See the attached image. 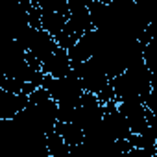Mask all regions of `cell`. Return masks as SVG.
I'll use <instances>...</instances> for the list:
<instances>
[{
	"label": "cell",
	"mask_w": 157,
	"mask_h": 157,
	"mask_svg": "<svg viewBox=\"0 0 157 157\" xmlns=\"http://www.w3.org/2000/svg\"><path fill=\"white\" fill-rule=\"evenodd\" d=\"M41 87H44L48 91L50 98L56 104H67V105H74V107L78 105V102H80V98L85 91L80 78L72 70L61 78H52V76L44 74Z\"/></svg>",
	"instance_id": "6da1fadb"
},
{
	"label": "cell",
	"mask_w": 157,
	"mask_h": 157,
	"mask_svg": "<svg viewBox=\"0 0 157 157\" xmlns=\"http://www.w3.org/2000/svg\"><path fill=\"white\" fill-rule=\"evenodd\" d=\"M56 46H57L56 37L43 28H30L28 37L24 41V50H28L32 56H35L41 63L54 52Z\"/></svg>",
	"instance_id": "7a4b0ae2"
},
{
	"label": "cell",
	"mask_w": 157,
	"mask_h": 157,
	"mask_svg": "<svg viewBox=\"0 0 157 157\" xmlns=\"http://www.w3.org/2000/svg\"><path fill=\"white\" fill-rule=\"evenodd\" d=\"M122 117L128 122V128L131 133H142L148 126V107L142 100H128V102H117Z\"/></svg>",
	"instance_id": "3957f363"
},
{
	"label": "cell",
	"mask_w": 157,
	"mask_h": 157,
	"mask_svg": "<svg viewBox=\"0 0 157 157\" xmlns=\"http://www.w3.org/2000/svg\"><path fill=\"white\" fill-rule=\"evenodd\" d=\"M41 72L43 74H48L52 78L67 76L70 72V57H68L67 48L56 46L54 52L41 63Z\"/></svg>",
	"instance_id": "277c9868"
},
{
	"label": "cell",
	"mask_w": 157,
	"mask_h": 157,
	"mask_svg": "<svg viewBox=\"0 0 157 157\" xmlns=\"http://www.w3.org/2000/svg\"><path fill=\"white\" fill-rule=\"evenodd\" d=\"M28 104V94L11 93L0 87V120H11Z\"/></svg>",
	"instance_id": "5b68a950"
},
{
	"label": "cell",
	"mask_w": 157,
	"mask_h": 157,
	"mask_svg": "<svg viewBox=\"0 0 157 157\" xmlns=\"http://www.w3.org/2000/svg\"><path fill=\"white\" fill-rule=\"evenodd\" d=\"M54 131L72 148V146H78V144H82L83 139H85V133L78 128L74 122H61L57 120L56 126H54Z\"/></svg>",
	"instance_id": "8992f818"
},
{
	"label": "cell",
	"mask_w": 157,
	"mask_h": 157,
	"mask_svg": "<svg viewBox=\"0 0 157 157\" xmlns=\"http://www.w3.org/2000/svg\"><path fill=\"white\" fill-rule=\"evenodd\" d=\"M65 22H67V17L57 13V11H44L41 10V28L46 30L48 33H52L54 37L65 28Z\"/></svg>",
	"instance_id": "52a82bcc"
},
{
	"label": "cell",
	"mask_w": 157,
	"mask_h": 157,
	"mask_svg": "<svg viewBox=\"0 0 157 157\" xmlns=\"http://www.w3.org/2000/svg\"><path fill=\"white\" fill-rule=\"evenodd\" d=\"M44 140H46L48 157H70V146H68L54 129L46 133Z\"/></svg>",
	"instance_id": "ba28073f"
}]
</instances>
